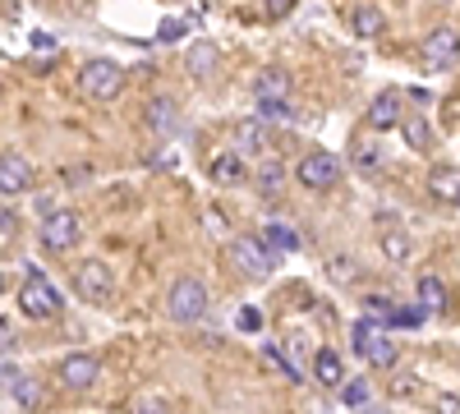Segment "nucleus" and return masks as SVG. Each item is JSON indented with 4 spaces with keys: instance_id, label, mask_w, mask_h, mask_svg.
<instances>
[{
    "instance_id": "12",
    "label": "nucleus",
    "mask_w": 460,
    "mask_h": 414,
    "mask_svg": "<svg viewBox=\"0 0 460 414\" xmlns=\"http://www.w3.org/2000/svg\"><path fill=\"white\" fill-rule=\"evenodd\" d=\"M143 125L157 134V138L180 134V106H175V97H152V101L143 106Z\"/></svg>"
},
{
    "instance_id": "1",
    "label": "nucleus",
    "mask_w": 460,
    "mask_h": 414,
    "mask_svg": "<svg viewBox=\"0 0 460 414\" xmlns=\"http://www.w3.org/2000/svg\"><path fill=\"white\" fill-rule=\"evenodd\" d=\"M208 313V286L199 277H175L166 290V318L180 327H194Z\"/></svg>"
},
{
    "instance_id": "3",
    "label": "nucleus",
    "mask_w": 460,
    "mask_h": 414,
    "mask_svg": "<svg viewBox=\"0 0 460 414\" xmlns=\"http://www.w3.org/2000/svg\"><path fill=\"white\" fill-rule=\"evenodd\" d=\"M19 309H23V318H32V322H51V318H60V290L37 272V268H28V277H23V286H19Z\"/></svg>"
},
{
    "instance_id": "24",
    "label": "nucleus",
    "mask_w": 460,
    "mask_h": 414,
    "mask_svg": "<svg viewBox=\"0 0 460 414\" xmlns=\"http://www.w3.org/2000/svg\"><path fill=\"white\" fill-rule=\"evenodd\" d=\"M401 134H405V143L414 147V153H429V147H433V125H429L424 116L401 120Z\"/></svg>"
},
{
    "instance_id": "22",
    "label": "nucleus",
    "mask_w": 460,
    "mask_h": 414,
    "mask_svg": "<svg viewBox=\"0 0 460 414\" xmlns=\"http://www.w3.org/2000/svg\"><path fill=\"white\" fill-rule=\"evenodd\" d=\"M258 240L272 249V253H295L299 249V235L290 231V225H281V221H272V225H262L258 231Z\"/></svg>"
},
{
    "instance_id": "30",
    "label": "nucleus",
    "mask_w": 460,
    "mask_h": 414,
    "mask_svg": "<svg viewBox=\"0 0 460 414\" xmlns=\"http://www.w3.org/2000/svg\"><path fill=\"white\" fill-rule=\"evenodd\" d=\"M355 166H359V171H377V166H382V153H377L373 143L359 138V143H355Z\"/></svg>"
},
{
    "instance_id": "17",
    "label": "nucleus",
    "mask_w": 460,
    "mask_h": 414,
    "mask_svg": "<svg viewBox=\"0 0 460 414\" xmlns=\"http://www.w3.org/2000/svg\"><path fill=\"white\" fill-rule=\"evenodd\" d=\"M10 392H14V401L23 405V410H42L47 405V387L32 378V373H14V383H10Z\"/></svg>"
},
{
    "instance_id": "11",
    "label": "nucleus",
    "mask_w": 460,
    "mask_h": 414,
    "mask_svg": "<svg viewBox=\"0 0 460 414\" xmlns=\"http://www.w3.org/2000/svg\"><path fill=\"white\" fill-rule=\"evenodd\" d=\"M32 189V162L19 153H0V198H14Z\"/></svg>"
},
{
    "instance_id": "21",
    "label": "nucleus",
    "mask_w": 460,
    "mask_h": 414,
    "mask_svg": "<svg viewBox=\"0 0 460 414\" xmlns=\"http://www.w3.org/2000/svg\"><path fill=\"white\" fill-rule=\"evenodd\" d=\"M235 143H240V153H249V157L267 153V120H240L235 125Z\"/></svg>"
},
{
    "instance_id": "37",
    "label": "nucleus",
    "mask_w": 460,
    "mask_h": 414,
    "mask_svg": "<svg viewBox=\"0 0 460 414\" xmlns=\"http://www.w3.org/2000/svg\"><path fill=\"white\" fill-rule=\"evenodd\" d=\"M290 5H295V0H267V14H272V19H281Z\"/></svg>"
},
{
    "instance_id": "5",
    "label": "nucleus",
    "mask_w": 460,
    "mask_h": 414,
    "mask_svg": "<svg viewBox=\"0 0 460 414\" xmlns=\"http://www.w3.org/2000/svg\"><path fill=\"white\" fill-rule=\"evenodd\" d=\"M79 92L88 101H115L125 92V69L115 65V60H88L79 69Z\"/></svg>"
},
{
    "instance_id": "18",
    "label": "nucleus",
    "mask_w": 460,
    "mask_h": 414,
    "mask_svg": "<svg viewBox=\"0 0 460 414\" xmlns=\"http://www.w3.org/2000/svg\"><path fill=\"white\" fill-rule=\"evenodd\" d=\"M419 309H424V313H447V286H442V277H433V272L419 277Z\"/></svg>"
},
{
    "instance_id": "33",
    "label": "nucleus",
    "mask_w": 460,
    "mask_h": 414,
    "mask_svg": "<svg viewBox=\"0 0 460 414\" xmlns=\"http://www.w3.org/2000/svg\"><path fill=\"white\" fill-rule=\"evenodd\" d=\"M134 414H171V410H166V401L147 396V401H138V405H134Z\"/></svg>"
},
{
    "instance_id": "25",
    "label": "nucleus",
    "mask_w": 460,
    "mask_h": 414,
    "mask_svg": "<svg viewBox=\"0 0 460 414\" xmlns=\"http://www.w3.org/2000/svg\"><path fill=\"white\" fill-rule=\"evenodd\" d=\"M377 244H382V253H387L392 262H405V258L414 253L410 235H405V231H396V225H392V231H382V240H377Z\"/></svg>"
},
{
    "instance_id": "32",
    "label": "nucleus",
    "mask_w": 460,
    "mask_h": 414,
    "mask_svg": "<svg viewBox=\"0 0 460 414\" xmlns=\"http://www.w3.org/2000/svg\"><path fill=\"white\" fill-rule=\"evenodd\" d=\"M424 318H429L424 309H396V313H392V327H405V331H410V327H419Z\"/></svg>"
},
{
    "instance_id": "34",
    "label": "nucleus",
    "mask_w": 460,
    "mask_h": 414,
    "mask_svg": "<svg viewBox=\"0 0 460 414\" xmlns=\"http://www.w3.org/2000/svg\"><path fill=\"white\" fill-rule=\"evenodd\" d=\"M438 414H460V396H438Z\"/></svg>"
},
{
    "instance_id": "14",
    "label": "nucleus",
    "mask_w": 460,
    "mask_h": 414,
    "mask_svg": "<svg viewBox=\"0 0 460 414\" xmlns=\"http://www.w3.org/2000/svg\"><path fill=\"white\" fill-rule=\"evenodd\" d=\"M249 88H253L258 101H286V97H290V74H286L281 65H267V69L253 74Z\"/></svg>"
},
{
    "instance_id": "41",
    "label": "nucleus",
    "mask_w": 460,
    "mask_h": 414,
    "mask_svg": "<svg viewBox=\"0 0 460 414\" xmlns=\"http://www.w3.org/2000/svg\"><path fill=\"white\" fill-rule=\"evenodd\" d=\"M364 414H382V410H364Z\"/></svg>"
},
{
    "instance_id": "20",
    "label": "nucleus",
    "mask_w": 460,
    "mask_h": 414,
    "mask_svg": "<svg viewBox=\"0 0 460 414\" xmlns=\"http://www.w3.org/2000/svg\"><path fill=\"white\" fill-rule=\"evenodd\" d=\"M314 383H323V387H341L345 383V364H341L336 350H318L314 355Z\"/></svg>"
},
{
    "instance_id": "38",
    "label": "nucleus",
    "mask_w": 460,
    "mask_h": 414,
    "mask_svg": "<svg viewBox=\"0 0 460 414\" xmlns=\"http://www.w3.org/2000/svg\"><path fill=\"white\" fill-rule=\"evenodd\" d=\"M5 235H14V216L0 212V240H5Z\"/></svg>"
},
{
    "instance_id": "31",
    "label": "nucleus",
    "mask_w": 460,
    "mask_h": 414,
    "mask_svg": "<svg viewBox=\"0 0 460 414\" xmlns=\"http://www.w3.org/2000/svg\"><path fill=\"white\" fill-rule=\"evenodd\" d=\"M235 327H240V331H262V313H258L253 304H244V309L235 313Z\"/></svg>"
},
{
    "instance_id": "36",
    "label": "nucleus",
    "mask_w": 460,
    "mask_h": 414,
    "mask_svg": "<svg viewBox=\"0 0 460 414\" xmlns=\"http://www.w3.org/2000/svg\"><path fill=\"white\" fill-rule=\"evenodd\" d=\"M51 47H56L51 32H32V51H51Z\"/></svg>"
},
{
    "instance_id": "15",
    "label": "nucleus",
    "mask_w": 460,
    "mask_h": 414,
    "mask_svg": "<svg viewBox=\"0 0 460 414\" xmlns=\"http://www.w3.org/2000/svg\"><path fill=\"white\" fill-rule=\"evenodd\" d=\"M217 65H221V51H217V42H194L184 51V69L194 74V79H212L217 74Z\"/></svg>"
},
{
    "instance_id": "28",
    "label": "nucleus",
    "mask_w": 460,
    "mask_h": 414,
    "mask_svg": "<svg viewBox=\"0 0 460 414\" xmlns=\"http://www.w3.org/2000/svg\"><path fill=\"white\" fill-rule=\"evenodd\" d=\"M392 313H396V304L387 295H368L364 299V318H373V322H392Z\"/></svg>"
},
{
    "instance_id": "7",
    "label": "nucleus",
    "mask_w": 460,
    "mask_h": 414,
    "mask_svg": "<svg viewBox=\"0 0 460 414\" xmlns=\"http://www.w3.org/2000/svg\"><path fill=\"white\" fill-rule=\"evenodd\" d=\"M74 290H79L88 304H106V299L115 295V272L102 258H84L79 268H74Z\"/></svg>"
},
{
    "instance_id": "19",
    "label": "nucleus",
    "mask_w": 460,
    "mask_h": 414,
    "mask_svg": "<svg viewBox=\"0 0 460 414\" xmlns=\"http://www.w3.org/2000/svg\"><path fill=\"white\" fill-rule=\"evenodd\" d=\"M208 171H212L217 184H240L244 180V153H240V147H235V153H217Z\"/></svg>"
},
{
    "instance_id": "9",
    "label": "nucleus",
    "mask_w": 460,
    "mask_h": 414,
    "mask_svg": "<svg viewBox=\"0 0 460 414\" xmlns=\"http://www.w3.org/2000/svg\"><path fill=\"white\" fill-rule=\"evenodd\" d=\"M60 383L69 387V392H88L97 378H102V364H97V355H88V350H74V355H65L60 359Z\"/></svg>"
},
{
    "instance_id": "4",
    "label": "nucleus",
    "mask_w": 460,
    "mask_h": 414,
    "mask_svg": "<svg viewBox=\"0 0 460 414\" xmlns=\"http://www.w3.org/2000/svg\"><path fill=\"white\" fill-rule=\"evenodd\" d=\"M350 341H355V355H364L373 368H396V359H401V346L373 318H359L350 327Z\"/></svg>"
},
{
    "instance_id": "6",
    "label": "nucleus",
    "mask_w": 460,
    "mask_h": 414,
    "mask_svg": "<svg viewBox=\"0 0 460 414\" xmlns=\"http://www.w3.org/2000/svg\"><path fill=\"white\" fill-rule=\"evenodd\" d=\"M37 240H42L47 253H69L74 244L84 240V221L79 212H69V207H56L42 216V231H37Z\"/></svg>"
},
{
    "instance_id": "13",
    "label": "nucleus",
    "mask_w": 460,
    "mask_h": 414,
    "mask_svg": "<svg viewBox=\"0 0 460 414\" xmlns=\"http://www.w3.org/2000/svg\"><path fill=\"white\" fill-rule=\"evenodd\" d=\"M401 120H405V116H401V97H396L392 88H382V92L368 101V116H364V125L382 134V129H401Z\"/></svg>"
},
{
    "instance_id": "40",
    "label": "nucleus",
    "mask_w": 460,
    "mask_h": 414,
    "mask_svg": "<svg viewBox=\"0 0 460 414\" xmlns=\"http://www.w3.org/2000/svg\"><path fill=\"white\" fill-rule=\"evenodd\" d=\"M5 290H10V277H5V272H0V295H5Z\"/></svg>"
},
{
    "instance_id": "39",
    "label": "nucleus",
    "mask_w": 460,
    "mask_h": 414,
    "mask_svg": "<svg viewBox=\"0 0 460 414\" xmlns=\"http://www.w3.org/2000/svg\"><path fill=\"white\" fill-rule=\"evenodd\" d=\"M14 373H19L14 364H0V383H5V387H10V383H14Z\"/></svg>"
},
{
    "instance_id": "8",
    "label": "nucleus",
    "mask_w": 460,
    "mask_h": 414,
    "mask_svg": "<svg viewBox=\"0 0 460 414\" xmlns=\"http://www.w3.org/2000/svg\"><path fill=\"white\" fill-rule=\"evenodd\" d=\"M295 180L304 184V189H332V184L341 180V157H332V153H309L304 162H295Z\"/></svg>"
},
{
    "instance_id": "23",
    "label": "nucleus",
    "mask_w": 460,
    "mask_h": 414,
    "mask_svg": "<svg viewBox=\"0 0 460 414\" xmlns=\"http://www.w3.org/2000/svg\"><path fill=\"white\" fill-rule=\"evenodd\" d=\"M350 28H355L359 37H382L387 19H382V10H373V5H359V10H350Z\"/></svg>"
},
{
    "instance_id": "35",
    "label": "nucleus",
    "mask_w": 460,
    "mask_h": 414,
    "mask_svg": "<svg viewBox=\"0 0 460 414\" xmlns=\"http://www.w3.org/2000/svg\"><path fill=\"white\" fill-rule=\"evenodd\" d=\"M180 32H184V23H180V19H166V23H162V42H175Z\"/></svg>"
},
{
    "instance_id": "16",
    "label": "nucleus",
    "mask_w": 460,
    "mask_h": 414,
    "mask_svg": "<svg viewBox=\"0 0 460 414\" xmlns=\"http://www.w3.org/2000/svg\"><path fill=\"white\" fill-rule=\"evenodd\" d=\"M429 194L442 203H460V166H433L429 171Z\"/></svg>"
},
{
    "instance_id": "10",
    "label": "nucleus",
    "mask_w": 460,
    "mask_h": 414,
    "mask_svg": "<svg viewBox=\"0 0 460 414\" xmlns=\"http://www.w3.org/2000/svg\"><path fill=\"white\" fill-rule=\"evenodd\" d=\"M419 51H424V65H429V69H456V60H460V37H456V28H433Z\"/></svg>"
},
{
    "instance_id": "26",
    "label": "nucleus",
    "mask_w": 460,
    "mask_h": 414,
    "mask_svg": "<svg viewBox=\"0 0 460 414\" xmlns=\"http://www.w3.org/2000/svg\"><path fill=\"white\" fill-rule=\"evenodd\" d=\"M341 401L350 405V410H364V405L373 401V383H368V378H345V383H341Z\"/></svg>"
},
{
    "instance_id": "29",
    "label": "nucleus",
    "mask_w": 460,
    "mask_h": 414,
    "mask_svg": "<svg viewBox=\"0 0 460 414\" xmlns=\"http://www.w3.org/2000/svg\"><path fill=\"white\" fill-rule=\"evenodd\" d=\"M258 120H281V125H295V110H290V101H258Z\"/></svg>"
},
{
    "instance_id": "27",
    "label": "nucleus",
    "mask_w": 460,
    "mask_h": 414,
    "mask_svg": "<svg viewBox=\"0 0 460 414\" xmlns=\"http://www.w3.org/2000/svg\"><path fill=\"white\" fill-rule=\"evenodd\" d=\"M281 184H286V166H281V162H262V166H258V189H262L267 198H277Z\"/></svg>"
},
{
    "instance_id": "2",
    "label": "nucleus",
    "mask_w": 460,
    "mask_h": 414,
    "mask_svg": "<svg viewBox=\"0 0 460 414\" xmlns=\"http://www.w3.org/2000/svg\"><path fill=\"white\" fill-rule=\"evenodd\" d=\"M226 258H230V268H235L244 281H262V277L277 272V253L267 249L258 235H235L230 249H226Z\"/></svg>"
}]
</instances>
